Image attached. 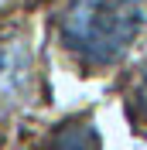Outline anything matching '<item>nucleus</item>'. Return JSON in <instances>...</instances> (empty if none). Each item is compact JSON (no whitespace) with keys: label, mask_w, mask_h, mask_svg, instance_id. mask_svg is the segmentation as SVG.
<instances>
[{"label":"nucleus","mask_w":147,"mask_h":150,"mask_svg":"<svg viewBox=\"0 0 147 150\" xmlns=\"http://www.w3.org/2000/svg\"><path fill=\"white\" fill-rule=\"evenodd\" d=\"M7 4H14V0H0V7H7Z\"/></svg>","instance_id":"nucleus-5"},{"label":"nucleus","mask_w":147,"mask_h":150,"mask_svg":"<svg viewBox=\"0 0 147 150\" xmlns=\"http://www.w3.org/2000/svg\"><path fill=\"white\" fill-rule=\"evenodd\" d=\"M137 99H140V109L147 112V65H144V72H140V85H137Z\"/></svg>","instance_id":"nucleus-4"},{"label":"nucleus","mask_w":147,"mask_h":150,"mask_svg":"<svg viewBox=\"0 0 147 150\" xmlns=\"http://www.w3.org/2000/svg\"><path fill=\"white\" fill-rule=\"evenodd\" d=\"M34 82V58L24 38L0 41V120L17 112L31 96Z\"/></svg>","instance_id":"nucleus-2"},{"label":"nucleus","mask_w":147,"mask_h":150,"mask_svg":"<svg viewBox=\"0 0 147 150\" xmlns=\"http://www.w3.org/2000/svg\"><path fill=\"white\" fill-rule=\"evenodd\" d=\"M147 24L144 0H69L62 10L65 48L89 65H113Z\"/></svg>","instance_id":"nucleus-1"},{"label":"nucleus","mask_w":147,"mask_h":150,"mask_svg":"<svg viewBox=\"0 0 147 150\" xmlns=\"http://www.w3.org/2000/svg\"><path fill=\"white\" fill-rule=\"evenodd\" d=\"M51 150H96V137H92L89 126L72 123V126H62V130L55 133Z\"/></svg>","instance_id":"nucleus-3"}]
</instances>
